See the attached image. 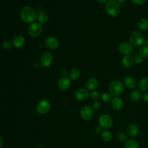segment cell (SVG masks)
<instances>
[{"label":"cell","mask_w":148,"mask_h":148,"mask_svg":"<svg viewBox=\"0 0 148 148\" xmlns=\"http://www.w3.org/2000/svg\"><path fill=\"white\" fill-rule=\"evenodd\" d=\"M20 15L23 22L29 24L35 22L38 16L36 11L29 6H23L20 10Z\"/></svg>","instance_id":"cell-1"},{"label":"cell","mask_w":148,"mask_h":148,"mask_svg":"<svg viewBox=\"0 0 148 148\" xmlns=\"http://www.w3.org/2000/svg\"><path fill=\"white\" fill-rule=\"evenodd\" d=\"M109 90L111 95L114 97H119L124 91V86L120 81L114 80L110 83Z\"/></svg>","instance_id":"cell-2"},{"label":"cell","mask_w":148,"mask_h":148,"mask_svg":"<svg viewBox=\"0 0 148 148\" xmlns=\"http://www.w3.org/2000/svg\"><path fill=\"white\" fill-rule=\"evenodd\" d=\"M105 9L107 13L111 17L117 16L120 12V6L119 3L115 0H110L108 1L105 6Z\"/></svg>","instance_id":"cell-3"},{"label":"cell","mask_w":148,"mask_h":148,"mask_svg":"<svg viewBox=\"0 0 148 148\" xmlns=\"http://www.w3.org/2000/svg\"><path fill=\"white\" fill-rule=\"evenodd\" d=\"M130 43L135 47H139L144 43L145 38L143 34L138 31H134L130 35Z\"/></svg>","instance_id":"cell-4"},{"label":"cell","mask_w":148,"mask_h":148,"mask_svg":"<svg viewBox=\"0 0 148 148\" xmlns=\"http://www.w3.org/2000/svg\"><path fill=\"white\" fill-rule=\"evenodd\" d=\"M43 29L42 25L38 21H35L29 24L28 28V34L32 38H36L39 36Z\"/></svg>","instance_id":"cell-5"},{"label":"cell","mask_w":148,"mask_h":148,"mask_svg":"<svg viewBox=\"0 0 148 148\" xmlns=\"http://www.w3.org/2000/svg\"><path fill=\"white\" fill-rule=\"evenodd\" d=\"M98 123L102 129L107 130L112 127L113 121L112 117L109 114L105 113L99 117Z\"/></svg>","instance_id":"cell-6"},{"label":"cell","mask_w":148,"mask_h":148,"mask_svg":"<svg viewBox=\"0 0 148 148\" xmlns=\"http://www.w3.org/2000/svg\"><path fill=\"white\" fill-rule=\"evenodd\" d=\"M51 108L50 102L46 99H42L39 101L36 107L38 113L40 114H45L47 113Z\"/></svg>","instance_id":"cell-7"},{"label":"cell","mask_w":148,"mask_h":148,"mask_svg":"<svg viewBox=\"0 0 148 148\" xmlns=\"http://www.w3.org/2000/svg\"><path fill=\"white\" fill-rule=\"evenodd\" d=\"M53 62V55L50 51L44 52L40 58V63L43 67L50 66Z\"/></svg>","instance_id":"cell-8"},{"label":"cell","mask_w":148,"mask_h":148,"mask_svg":"<svg viewBox=\"0 0 148 148\" xmlns=\"http://www.w3.org/2000/svg\"><path fill=\"white\" fill-rule=\"evenodd\" d=\"M80 115L84 120H90L94 116V110L90 106L85 105L81 108Z\"/></svg>","instance_id":"cell-9"},{"label":"cell","mask_w":148,"mask_h":148,"mask_svg":"<svg viewBox=\"0 0 148 148\" xmlns=\"http://www.w3.org/2000/svg\"><path fill=\"white\" fill-rule=\"evenodd\" d=\"M118 50L122 54L130 55L132 53L134 48L133 46L128 42H123L118 46Z\"/></svg>","instance_id":"cell-10"},{"label":"cell","mask_w":148,"mask_h":148,"mask_svg":"<svg viewBox=\"0 0 148 148\" xmlns=\"http://www.w3.org/2000/svg\"><path fill=\"white\" fill-rule=\"evenodd\" d=\"M45 46L50 50H56L59 46L58 40L53 36H48L45 39Z\"/></svg>","instance_id":"cell-11"},{"label":"cell","mask_w":148,"mask_h":148,"mask_svg":"<svg viewBox=\"0 0 148 148\" xmlns=\"http://www.w3.org/2000/svg\"><path fill=\"white\" fill-rule=\"evenodd\" d=\"M71 85V79L67 76H62L59 79L57 82L58 87L62 90L65 91L68 90Z\"/></svg>","instance_id":"cell-12"},{"label":"cell","mask_w":148,"mask_h":148,"mask_svg":"<svg viewBox=\"0 0 148 148\" xmlns=\"http://www.w3.org/2000/svg\"><path fill=\"white\" fill-rule=\"evenodd\" d=\"M90 96L88 91L86 88H80L77 90L75 94V97L79 101H86Z\"/></svg>","instance_id":"cell-13"},{"label":"cell","mask_w":148,"mask_h":148,"mask_svg":"<svg viewBox=\"0 0 148 148\" xmlns=\"http://www.w3.org/2000/svg\"><path fill=\"white\" fill-rule=\"evenodd\" d=\"M124 105L123 99L119 97H114L112 98L110 101V106L114 110H120L122 109Z\"/></svg>","instance_id":"cell-14"},{"label":"cell","mask_w":148,"mask_h":148,"mask_svg":"<svg viewBox=\"0 0 148 148\" xmlns=\"http://www.w3.org/2000/svg\"><path fill=\"white\" fill-rule=\"evenodd\" d=\"M25 43V39L24 36L21 35H17L15 36L12 40L13 46L16 49H19L24 46Z\"/></svg>","instance_id":"cell-15"},{"label":"cell","mask_w":148,"mask_h":148,"mask_svg":"<svg viewBox=\"0 0 148 148\" xmlns=\"http://www.w3.org/2000/svg\"><path fill=\"white\" fill-rule=\"evenodd\" d=\"M139 129L138 126L135 124L129 125L127 128V134L131 138L136 137L139 134Z\"/></svg>","instance_id":"cell-16"},{"label":"cell","mask_w":148,"mask_h":148,"mask_svg":"<svg viewBox=\"0 0 148 148\" xmlns=\"http://www.w3.org/2000/svg\"><path fill=\"white\" fill-rule=\"evenodd\" d=\"M85 86L87 90L94 91L98 86V81L97 79H95L94 77L90 78L86 82Z\"/></svg>","instance_id":"cell-17"},{"label":"cell","mask_w":148,"mask_h":148,"mask_svg":"<svg viewBox=\"0 0 148 148\" xmlns=\"http://www.w3.org/2000/svg\"><path fill=\"white\" fill-rule=\"evenodd\" d=\"M124 84L127 88L132 90L136 86V81L134 77L131 76H127L124 79Z\"/></svg>","instance_id":"cell-18"},{"label":"cell","mask_w":148,"mask_h":148,"mask_svg":"<svg viewBox=\"0 0 148 148\" xmlns=\"http://www.w3.org/2000/svg\"><path fill=\"white\" fill-rule=\"evenodd\" d=\"M134 63V58L130 55H125L122 58V64L123 66L127 69L131 68Z\"/></svg>","instance_id":"cell-19"},{"label":"cell","mask_w":148,"mask_h":148,"mask_svg":"<svg viewBox=\"0 0 148 148\" xmlns=\"http://www.w3.org/2000/svg\"><path fill=\"white\" fill-rule=\"evenodd\" d=\"M142 93L139 90H134L132 91L130 94V99L131 101L136 102L142 99Z\"/></svg>","instance_id":"cell-20"},{"label":"cell","mask_w":148,"mask_h":148,"mask_svg":"<svg viewBox=\"0 0 148 148\" xmlns=\"http://www.w3.org/2000/svg\"><path fill=\"white\" fill-rule=\"evenodd\" d=\"M139 90L141 92H146L148 90V77L142 78L138 84Z\"/></svg>","instance_id":"cell-21"},{"label":"cell","mask_w":148,"mask_h":148,"mask_svg":"<svg viewBox=\"0 0 148 148\" xmlns=\"http://www.w3.org/2000/svg\"><path fill=\"white\" fill-rule=\"evenodd\" d=\"M137 27L141 31H146L148 29V20L145 18H141L137 22Z\"/></svg>","instance_id":"cell-22"},{"label":"cell","mask_w":148,"mask_h":148,"mask_svg":"<svg viewBox=\"0 0 148 148\" xmlns=\"http://www.w3.org/2000/svg\"><path fill=\"white\" fill-rule=\"evenodd\" d=\"M80 72L77 68H72L68 72V77L72 80H76L80 76Z\"/></svg>","instance_id":"cell-23"},{"label":"cell","mask_w":148,"mask_h":148,"mask_svg":"<svg viewBox=\"0 0 148 148\" xmlns=\"http://www.w3.org/2000/svg\"><path fill=\"white\" fill-rule=\"evenodd\" d=\"M100 136L101 139L106 142H110L113 138L112 134L108 130H104L100 134Z\"/></svg>","instance_id":"cell-24"},{"label":"cell","mask_w":148,"mask_h":148,"mask_svg":"<svg viewBox=\"0 0 148 148\" xmlns=\"http://www.w3.org/2000/svg\"><path fill=\"white\" fill-rule=\"evenodd\" d=\"M37 20L39 23L43 25L46 24L49 20V16L47 13L45 12L40 13L37 16Z\"/></svg>","instance_id":"cell-25"},{"label":"cell","mask_w":148,"mask_h":148,"mask_svg":"<svg viewBox=\"0 0 148 148\" xmlns=\"http://www.w3.org/2000/svg\"><path fill=\"white\" fill-rule=\"evenodd\" d=\"M124 148H139V143L136 140L130 139L125 143Z\"/></svg>","instance_id":"cell-26"},{"label":"cell","mask_w":148,"mask_h":148,"mask_svg":"<svg viewBox=\"0 0 148 148\" xmlns=\"http://www.w3.org/2000/svg\"><path fill=\"white\" fill-rule=\"evenodd\" d=\"M139 54L143 58H147L148 57V46L145 45L142 46L139 50Z\"/></svg>","instance_id":"cell-27"},{"label":"cell","mask_w":148,"mask_h":148,"mask_svg":"<svg viewBox=\"0 0 148 148\" xmlns=\"http://www.w3.org/2000/svg\"><path fill=\"white\" fill-rule=\"evenodd\" d=\"M117 139L119 141L122 143H125L128 140V135L124 132H120L117 135Z\"/></svg>","instance_id":"cell-28"},{"label":"cell","mask_w":148,"mask_h":148,"mask_svg":"<svg viewBox=\"0 0 148 148\" xmlns=\"http://www.w3.org/2000/svg\"><path fill=\"white\" fill-rule=\"evenodd\" d=\"M101 100L103 103H109L110 102L112 98V95L110 92H105L102 94L101 96Z\"/></svg>","instance_id":"cell-29"},{"label":"cell","mask_w":148,"mask_h":148,"mask_svg":"<svg viewBox=\"0 0 148 148\" xmlns=\"http://www.w3.org/2000/svg\"><path fill=\"white\" fill-rule=\"evenodd\" d=\"M12 47H13L12 42H11L10 40H5L2 43V47L3 49H4L5 50H10Z\"/></svg>","instance_id":"cell-30"},{"label":"cell","mask_w":148,"mask_h":148,"mask_svg":"<svg viewBox=\"0 0 148 148\" xmlns=\"http://www.w3.org/2000/svg\"><path fill=\"white\" fill-rule=\"evenodd\" d=\"M90 97L91 99L94 100V101H97L101 97V95L99 91L94 90L90 94Z\"/></svg>","instance_id":"cell-31"},{"label":"cell","mask_w":148,"mask_h":148,"mask_svg":"<svg viewBox=\"0 0 148 148\" xmlns=\"http://www.w3.org/2000/svg\"><path fill=\"white\" fill-rule=\"evenodd\" d=\"M91 107L94 110H99L102 107V104L99 101H95L92 104Z\"/></svg>","instance_id":"cell-32"},{"label":"cell","mask_w":148,"mask_h":148,"mask_svg":"<svg viewBox=\"0 0 148 148\" xmlns=\"http://www.w3.org/2000/svg\"><path fill=\"white\" fill-rule=\"evenodd\" d=\"M134 60V62L135 63L139 64H141L143 62V58L139 54H137L135 56Z\"/></svg>","instance_id":"cell-33"},{"label":"cell","mask_w":148,"mask_h":148,"mask_svg":"<svg viewBox=\"0 0 148 148\" xmlns=\"http://www.w3.org/2000/svg\"><path fill=\"white\" fill-rule=\"evenodd\" d=\"M131 1L133 3L137 5H141L144 4L146 0H131Z\"/></svg>","instance_id":"cell-34"},{"label":"cell","mask_w":148,"mask_h":148,"mask_svg":"<svg viewBox=\"0 0 148 148\" xmlns=\"http://www.w3.org/2000/svg\"><path fill=\"white\" fill-rule=\"evenodd\" d=\"M142 99L145 102H148V92H144L142 94Z\"/></svg>","instance_id":"cell-35"},{"label":"cell","mask_w":148,"mask_h":148,"mask_svg":"<svg viewBox=\"0 0 148 148\" xmlns=\"http://www.w3.org/2000/svg\"><path fill=\"white\" fill-rule=\"evenodd\" d=\"M102 127H101V126H97V127H95V133H97V134H101L102 132Z\"/></svg>","instance_id":"cell-36"},{"label":"cell","mask_w":148,"mask_h":148,"mask_svg":"<svg viewBox=\"0 0 148 148\" xmlns=\"http://www.w3.org/2000/svg\"><path fill=\"white\" fill-rule=\"evenodd\" d=\"M68 72L69 71H68L66 69H63L61 71V75L62 76H67V75H68Z\"/></svg>","instance_id":"cell-37"},{"label":"cell","mask_w":148,"mask_h":148,"mask_svg":"<svg viewBox=\"0 0 148 148\" xmlns=\"http://www.w3.org/2000/svg\"><path fill=\"white\" fill-rule=\"evenodd\" d=\"M3 139L2 138V137L0 136V148H1V147L3 146Z\"/></svg>","instance_id":"cell-38"},{"label":"cell","mask_w":148,"mask_h":148,"mask_svg":"<svg viewBox=\"0 0 148 148\" xmlns=\"http://www.w3.org/2000/svg\"><path fill=\"white\" fill-rule=\"evenodd\" d=\"M108 0H97V1H98L99 2H101V3H105L106 2H107Z\"/></svg>","instance_id":"cell-39"},{"label":"cell","mask_w":148,"mask_h":148,"mask_svg":"<svg viewBox=\"0 0 148 148\" xmlns=\"http://www.w3.org/2000/svg\"><path fill=\"white\" fill-rule=\"evenodd\" d=\"M145 42V45L148 46V38H147L145 40V42Z\"/></svg>","instance_id":"cell-40"},{"label":"cell","mask_w":148,"mask_h":148,"mask_svg":"<svg viewBox=\"0 0 148 148\" xmlns=\"http://www.w3.org/2000/svg\"><path fill=\"white\" fill-rule=\"evenodd\" d=\"M115 1H116L118 3H123V2H124L125 0H115Z\"/></svg>","instance_id":"cell-41"},{"label":"cell","mask_w":148,"mask_h":148,"mask_svg":"<svg viewBox=\"0 0 148 148\" xmlns=\"http://www.w3.org/2000/svg\"><path fill=\"white\" fill-rule=\"evenodd\" d=\"M36 148H42V147H40V146H38V147H36Z\"/></svg>","instance_id":"cell-42"}]
</instances>
